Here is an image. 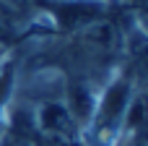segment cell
Masks as SVG:
<instances>
[{
  "instance_id": "obj_2",
  "label": "cell",
  "mask_w": 148,
  "mask_h": 146,
  "mask_svg": "<svg viewBox=\"0 0 148 146\" xmlns=\"http://www.w3.org/2000/svg\"><path fill=\"white\" fill-rule=\"evenodd\" d=\"M16 31H18V26H16V16H13L5 5H0V47H5L8 42L16 39Z\"/></svg>"
},
{
  "instance_id": "obj_1",
  "label": "cell",
  "mask_w": 148,
  "mask_h": 146,
  "mask_svg": "<svg viewBox=\"0 0 148 146\" xmlns=\"http://www.w3.org/2000/svg\"><path fill=\"white\" fill-rule=\"evenodd\" d=\"M130 97H133L130 78H117L104 89V94L96 102L94 115L88 120L91 123V138L96 146H109L117 138L125 120L130 118Z\"/></svg>"
}]
</instances>
